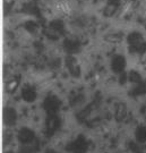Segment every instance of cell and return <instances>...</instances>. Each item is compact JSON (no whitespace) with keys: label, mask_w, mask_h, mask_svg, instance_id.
<instances>
[{"label":"cell","mask_w":146,"mask_h":153,"mask_svg":"<svg viewBox=\"0 0 146 153\" xmlns=\"http://www.w3.org/2000/svg\"><path fill=\"white\" fill-rule=\"evenodd\" d=\"M128 42H129V44L133 48H136L137 50H139L144 45L143 38H142L141 34H138V33H131L128 36Z\"/></svg>","instance_id":"1"},{"label":"cell","mask_w":146,"mask_h":153,"mask_svg":"<svg viewBox=\"0 0 146 153\" xmlns=\"http://www.w3.org/2000/svg\"><path fill=\"white\" fill-rule=\"evenodd\" d=\"M125 66H126V61H125V58L122 56H117L112 59L111 67L116 73H122Z\"/></svg>","instance_id":"2"},{"label":"cell","mask_w":146,"mask_h":153,"mask_svg":"<svg viewBox=\"0 0 146 153\" xmlns=\"http://www.w3.org/2000/svg\"><path fill=\"white\" fill-rule=\"evenodd\" d=\"M16 120V112L13 108H7L4 111V121L7 125H13Z\"/></svg>","instance_id":"3"},{"label":"cell","mask_w":146,"mask_h":153,"mask_svg":"<svg viewBox=\"0 0 146 153\" xmlns=\"http://www.w3.org/2000/svg\"><path fill=\"white\" fill-rule=\"evenodd\" d=\"M33 140V133L30 129H26V128H24L22 131H19V141L24 144H28V143H31Z\"/></svg>","instance_id":"4"},{"label":"cell","mask_w":146,"mask_h":153,"mask_svg":"<svg viewBox=\"0 0 146 153\" xmlns=\"http://www.w3.org/2000/svg\"><path fill=\"white\" fill-rule=\"evenodd\" d=\"M67 66H68V68H69V71H70L71 74H78L79 73V69H78V65H77V62L74 58H71V57H68L67 58Z\"/></svg>","instance_id":"5"},{"label":"cell","mask_w":146,"mask_h":153,"mask_svg":"<svg viewBox=\"0 0 146 153\" xmlns=\"http://www.w3.org/2000/svg\"><path fill=\"white\" fill-rule=\"evenodd\" d=\"M36 97V94L34 92V90L33 88H24V91H23V98L24 100H26V101H33L34 99Z\"/></svg>","instance_id":"6"},{"label":"cell","mask_w":146,"mask_h":153,"mask_svg":"<svg viewBox=\"0 0 146 153\" xmlns=\"http://www.w3.org/2000/svg\"><path fill=\"white\" fill-rule=\"evenodd\" d=\"M128 79H129L131 83H142V78L141 75L137 73V71H130L128 74Z\"/></svg>","instance_id":"7"},{"label":"cell","mask_w":146,"mask_h":153,"mask_svg":"<svg viewBox=\"0 0 146 153\" xmlns=\"http://www.w3.org/2000/svg\"><path fill=\"white\" fill-rule=\"evenodd\" d=\"M136 135H137V140L139 142L146 141V127H138Z\"/></svg>","instance_id":"8"},{"label":"cell","mask_w":146,"mask_h":153,"mask_svg":"<svg viewBox=\"0 0 146 153\" xmlns=\"http://www.w3.org/2000/svg\"><path fill=\"white\" fill-rule=\"evenodd\" d=\"M65 48L68 52L73 53V52H75V50L77 49V45H76L75 41H70V40H68V41L65 43Z\"/></svg>","instance_id":"9"},{"label":"cell","mask_w":146,"mask_h":153,"mask_svg":"<svg viewBox=\"0 0 146 153\" xmlns=\"http://www.w3.org/2000/svg\"><path fill=\"white\" fill-rule=\"evenodd\" d=\"M47 107L49 110H53L58 107V101L56 99H49L47 100Z\"/></svg>","instance_id":"10"}]
</instances>
